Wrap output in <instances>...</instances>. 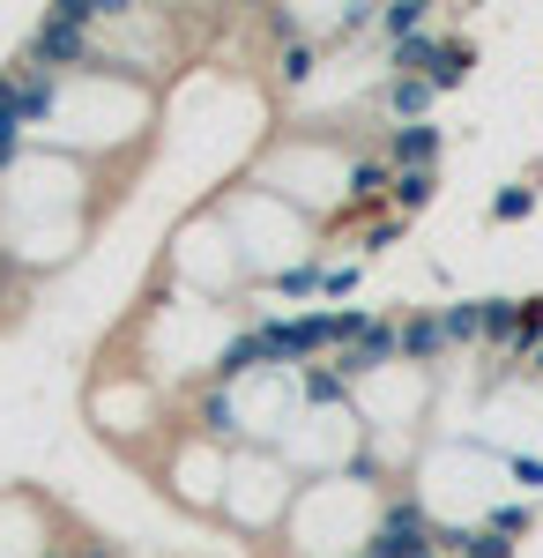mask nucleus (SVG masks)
I'll return each mask as SVG.
<instances>
[{"instance_id": "f257e3e1", "label": "nucleus", "mask_w": 543, "mask_h": 558, "mask_svg": "<svg viewBox=\"0 0 543 558\" xmlns=\"http://www.w3.org/2000/svg\"><path fill=\"white\" fill-rule=\"evenodd\" d=\"M373 551L379 558H439L447 544H439V529H432V514H424L418 499H395L387 521H379V536H373Z\"/></svg>"}, {"instance_id": "f03ea898", "label": "nucleus", "mask_w": 543, "mask_h": 558, "mask_svg": "<svg viewBox=\"0 0 543 558\" xmlns=\"http://www.w3.org/2000/svg\"><path fill=\"white\" fill-rule=\"evenodd\" d=\"M387 157L402 165V172H432V157H439V128H395L387 134Z\"/></svg>"}, {"instance_id": "7ed1b4c3", "label": "nucleus", "mask_w": 543, "mask_h": 558, "mask_svg": "<svg viewBox=\"0 0 543 558\" xmlns=\"http://www.w3.org/2000/svg\"><path fill=\"white\" fill-rule=\"evenodd\" d=\"M439 343H447V328H439L432 313H410V320H402V357H410V365L439 357Z\"/></svg>"}, {"instance_id": "20e7f679", "label": "nucleus", "mask_w": 543, "mask_h": 558, "mask_svg": "<svg viewBox=\"0 0 543 558\" xmlns=\"http://www.w3.org/2000/svg\"><path fill=\"white\" fill-rule=\"evenodd\" d=\"M439 328H447V343H476V336H484V313L455 305V313H439Z\"/></svg>"}, {"instance_id": "39448f33", "label": "nucleus", "mask_w": 543, "mask_h": 558, "mask_svg": "<svg viewBox=\"0 0 543 558\" xmlns=\"http://www.w3.org/2000/svg\"><path fill=\"white\" fill-rule=\"evenodd\" d=\"M432 186H439L432 172H402V179H395V202H402V209H424V202H432Z\"/></svg>"}, {"instance_id": "423d86ee", "label": "nucleus", "mask_w": 543, "mask_h": 558, "mask_svg": "<svg viewBox=\"0 0 543 558\" xmlns=\"http://www.w3.org/2000/svg\"><path fill=\"white\" fill-rule=\"evenodd\" d=\"M432 105V75H402L395 83V112H424Z\"/></svg>"}, {"instance_id": "0eeeda50", "label": "nucleus", "mask_w": 543, "mask_h": 558, "mask_svg": "<svg viewBox=\"0 0 543 558\" xmlns=\"http://www.w3.org/2000/svg\"><path fill=\"white\" fill-rule=\"evenodd\" d=\"M379 179H387V165H379V157H365V165L350 172V194H358V202H373V194H379Z\"/></svg>"}, {"instance_id": "6e6552de", "label": "nucleus", "mask_w": 543, "mask_h": 558, "mask_svg": "<svg viewBox=\"0 0 543 558\" xmlns=\"http://www.w3.org/2000/svg\"><path fill=\"white\" fill-rule=\"evenodd\" d=\"M529 209H536V194H529V186H506V194H499V216H506V223H514V216H529Z\"/></svg>"}, {"instance_id": "1a4fd4ad", "label": "nucleus", "mask_w": 543, "mask_h": 558, "mask_svg": "<svg viewBox=\"0 0 543 558\" xmlns=\"http://www.w3.org/2000/svg\"><path fill=\"white\" fill-rule=\"evenodd\" d=\"M313 283H321V268H283L276 276V291H313Z\"/></svg>"}, {"instance_id": "9d476101", "label": "nucleus", "mask_w": 543, "mask_h": 558, "mask_svg": "<svg viewBox=\"0 0 543 558\" xmlns=\"http://www.w3.org/2000/svg\"><path fill=\"white\" fill-rule=\"evenodd\" d=\"M283 75H291V83H305V75H313V45H298V52H283Z\"/></svg>"}, {"instance_id": "9b49d317", "label": "nucleus", "mask_w": 543, "mask_h": 558, "mask_svg": "<svg viewBox=\"0 0 543 558\" xmlns=\"http://www.w3.org/2000/svg\"><path fill=\"white\" fill-rule=\"evenodd\" d=\"M335 395H342V380H328V373H313V380H305V402H335Z\"/></svg>"}, {"instance_id": "f8f14e48", "label": "nucleus", "mask_w": 543, "mask_h": 558, "mask_svg": "<svg viewBox=\"0 0 543 558\" xmlns=\"http://www.w3.org/2000/svg\"><path fill=\"white\" fill-rule=\"evenodd\" d=\"M358 558H379V551H373V544H365V551H358Z\"/></svg>"}, {"instance_id": "ddd939ff", "label": "nucleus", "mask_w": 543, "mask_h": 558, "mask_svg": "<svg viewBox=\"0 0 543 558\" xmlns=\"http://www.w3.org/2000/svg\"><path fill=\"white\" fill-rule=\"evenodd\" d=\"M536 373H543V343H536Z\"/></svg>"}]
</instances>
